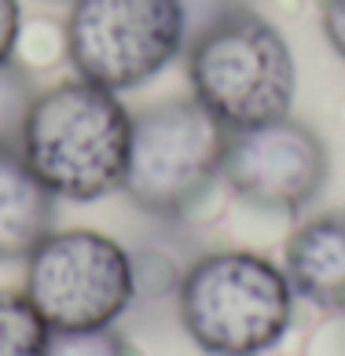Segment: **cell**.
<instances>
[{
  "label": "cell",
  "instance_id": "cell-1",
  "mask_svg": "<svg viewBox=\"0 0 345 356\" xmlns=\"http://www.w3.org/2000/svg\"><path fill=\"white\" fill-rule=\"evenodd\" d=\"M132 114L118 92L70 77L37 92L19 154L33 177L66 202H96L122 191Z\"/></svg>",
  "mask_w": 345,
  "mask_h": 356
},
{
  "label": "cell",
  "instance_id": "cell-2",
  "mask_svg": "<svg viewBox=\"0 0 345 356\" xmlns=\"http://www.w3.org/2000/svg\"><path fill=\"white\" fill-rule=\"evenodd\" d=\"M177 316L209 356H261L275 349L294 320L287 272L250 250L195 257L177 290Z\"/></svg>",
  "mask_w": 345,
  "mask_h": 356
},
{
  "label": "cell",
  "instance_id": "cell-3",
  "mask_svg": "<svg viewBox=\"0 0 345 356\" xmlns=\"http://www.w3.org/2000/svg\"><path fill=\"white\" fill-rule=\"evenodd\" d=\"M184 63L191 96L228 133L290 114L298 88L294 51L280 26L254 8L195 41L184 51Z\"/></svg>",
  "mask_w": 345,
  "mask_h": 356
},
{
  "label": "cell",
  "instance_id": "cell-4",
  "mask_svg": "<svg viewBox=\"0 0 345 356\" xmlns=\"http://www.w3.org/2000/svg\"><path fill=\"white\" fill-rule=\"evenodd\" d=\"M228 129L195 96L162 99L132 114V140L122 191L158 220L191 213L220 180Z\"/></svg>",
  "mask_w": 345,
  "mask_h": 356
},
{
  "label": "cell",
  "instance_id": "cell-5",
  "mask_svg": "<svg viewBox=\"0 0 345 356\" xmlns=\"http://www.w3.org/2000/svg\"><path fill=\"white\" fill-rule=\"evenodd\" d=\"M22 294L48 331L114 327L136 298L132 257L103 232H51L26 257Z\"/></svg>",
  "mask_w": 345,
  "mask_h": 356
},
{
  "label": "cell",
  "instance_id": "cell-6",
  "mask_svg": "<svg viewBox=\"0 0 345 356\" xmlns=\"http://www.w3.org/2000/svg\"><path fill=\"white\" fill-rule=\"evenodd\" d=\"M66 56L77 77L129 92L147 85L184 56L177 0H74L66 19Z\"/></svg>",
  "mask_w": 345,
  "mask_h": 356
},
{
  "label": "cell",
  "instance_id": "cell-7",
  "mask_svg": "<svg viewBox=\"0 0 345 356\" xmlns=\"http://www.w3.org/2000/svg\"><path fill=\"white\" fill-rule=\"evenodd\" d=\"M330 177L323 136L298 118H275L228 133L220 180L239 202L261 213L294 217L316 202Z\"/></svg>",
  "mask_w": 345,
  "mask_h": 356
},
{
  "label": "cell",
  "instance_id": "cell-8",
  "mask_svg": "<svg viewBox=\"0 0 345 356\" xmlns=\"http://www.w3.org/2000/svg\"><path fill=\"white\" fill-rule=\"evenodd\" d=\"M283 272L294 294L345 316V209H330L290 235Z\"/></svg>",
  "mask_w": 345,
  "mask_h": 356
},
{
  "label": "cell",
  "instance_id": "cell-9",
  "mask_svg": "<svg viewBox=\"0 0 345 356\" xmlns=\"http://www.w3.org/2000/svg\"><path fill=\"white\" fill-rule=\"evenodd\" d=\"M59 199L51 195L19 147H0V261H26L56 232Z\"/></svg>",
  "mask_w": 345,
  "mask_h": 356
},
{
  "label": "cell",
  "instance_id": "cell-10",
  "mask_svg": "<svg viewBox=\"0 0 345 356\" xmlns=\"http://www.w3.org/2000/svg\"><path fill=\"white\" fill-rule=\"evenodd\" d=\"M48 323L19 290H0V356H45Z\"/></svg>",
  "mask_w": 345,
  "mask_h": 356
},
{
  "label": "cell",
  "instance_id": "cell-11",
  "mask_svg": "<svg viewBox=\"0 0 345 356\" xmlns=\"http://www.w3.org/2000/svg\"><path fill=\"white\" fill-rule=\"evenodd\" d=\"M33 99H37L33 77L15 59L0 63V147H19Z\"/></svg>",
  "mask_w": 345,
  "mask_h": 356
},
{
  "label": "cell",
  "instance_id": "cell-12",
  "mask_svg": "<svg viewBox=\"0 0 345 356\" xmlns=\"http://www.w3.org/2000/svg\"><path fill=\"white\" fill-rule=\"evenodd\" d=\"M45 356H136V349L114 327H92V331H48Z\"/></svg>",
  "mask_w": 345,
  "mask_h": 356
},
{
  "label": "cell",
  "instance_id": "cell-13",
  "mask_svg": "<svg viewBox=\"0 0 345 356\" xmlns=\"http://www.w3.org/2000/svg\"><path fill=\"white\" fill-rule=\"evenodd\" d=\"M177 4H180V19H184V51H188L209 30H217L220 22L243 15L250 8V0H177Z\"/></svg>",
  "mask_w": 345,
  "mask_h": 356
},
{
  "label": "cell",
  "instance_id": "cell-14",
  "mask_svg": "<svg viewBox=\"0 0 345 356\" xmlns=\"http://www.w3.org/2000/svg\"><path fill=\"white\" fill-rule=\"evenodd\" d=\"M22 33V4L19 0H0V63L15 59Z\"/></svg>",
  "mask_w": 345,
  "mask_h": 356
},
{
  "label": "cell",
  "instance_id": "cell-15",
  "mask_svg": "<svg viewBox=\"0 0 345 356\" xmlns=\"http://www.w3.org/2000/svg\"><path fill=\"white\" fill-rule=\"evenodd\" d=\"M320 26H323V37L327 44L345 59V0H323V11H320Z\"/></svg>",
  "mask_w": 345,
  "mask_h": 356
}]
</instances>
